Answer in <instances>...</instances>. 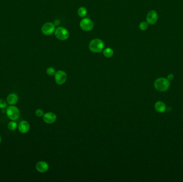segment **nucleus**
I'll return each mask as SVG.
<instances>
[{
    "label": "nucleus",
    "mask_w": 183,
    "mask_h": 182,
    "mask_svg": "<svg viewBox=\"0 0 183 182\" xmlns=\"http://www.w3.org/2000/svg\"><path fill=\"white\" fill-rule=\"evenodd\" d=\"M80 26L82 30L89 32L92 30V29L94 28V24L91 19L85 18L82 19L80 21Z\"/></svg>",
    "instance_id": "obj_5"
},
{
    "label": "nucleus",
    "mask_w": 183,
    "mask_h": 182,
    "mask_svg": "<svg viewBox=\"0 0 183 182\" xmlns=\"http://www.w3.org/2000/svg\"><path fill=\"white\" fill-rule=\"evenodd\" d=\"M158 20V15L157 12L154 10H151L147 13L146 21L148 24L154 25Z\"/></svg>",
    "instance_id": "obj_8"
},
{
    "label": "nucleus",
    "mask_w": 183,
    "mask_h": 182,
    "mask_svg": "<svg viewBox=\"0 0 183 182\" xmlns=\"http://www.w3.org/2000/svg\"><path fill=\"white\" fill-rule=\"evenodd\" d=\"M1 141H2V138H1V137L0 136V144L1 143Z\"/></svg>",
    "instance_id": "obj_23"
},
{
    "label": "nucleus",
    "mask_w": 183,
    "mask_h": 182,
    "mask_svg": "<svg viewBox=\"0 0 183 182\" xmlns=\"http://www.w3.org/2000/svg\"><path fill=\"white\" fill-rule=\"evenodd\" d=\"M78 15L80 17L84 18L87 15V10L86 9L85 7H80L78 9Z\"/></svg>",
    "instance_id": "obj_15"
},
{
    "label": "nucleus",
    "mask_w": 183,
    "mask_h": 182,
    "mask_svg": "<svg viewBox=\"0 0 183 182\" xmlns=\"http://www.w3.org/2000/svg\"><path fill=\"white\" fill-rule=\"evenodd\" d=\"M6 115L12 121H16L20 116V111L18 108L14 105H10L6 107Z\"/></svg>",
    "instance_id": "obj_3"
},
{
    "label": "nucleus",
    "mask_w": 183,
    "mask_h": 182,
    "mask_svg": "<svg viewBox=\"0 0 183 182\" xmlns=\"http://www.w3.org/2000/svg\"><path fill=\"white\" fill-rule=\"evenodd\" d=\"M55 25L54 23L48 22L43 25L41 28L43 33L45 35H50L55 32Z\"/></svg>",
    "instance_id": "obj_7"
},
{
    "label": "nucleus",
    "mask_w": 183,
    "mask_h": 182,
    "mask_svg": "<svg viewBox=\"0 0 183 182\" xmlns=\"http://www.w3.org/2000/svg\"><path fill=\"white\" fill-rule=\"evenodd\" d=\"M55 75V82L59 85H63L67 79V74L63 71L59 70L56 72Z\"/></svg>",
    "instance_id": "obj_6"
},
{
    "label": "nucleus",
    "mask_w": 183,
    "mask_h": 182,
    "mask_svg": "<svg viewBox=\"0 0 183 182\" xmlns=\"http://www.w3.org/2000/svg\"><path fill=\"white\" fill-rule=\"evenodd\" d=\"M8 128L10 131H15L18 128V125L17 122H16L15 121H12L9 122L8 124Z\"/></svg>",
    "instance_id": "obj_16"
},
{
    "label": "nucleus",
    "mask_w": 183,
    "mask_h": 182,
    "mask_svg": "<svg viewBox=\"0 0 183 182\" xmlns=\"http://www.w3.org/2000/svg\"><path fill=\"white\" fill-rule=\"evenodd\" d=\"M148 28V24L147 21H141L139 24V28L140 30H146Z\"/></svg>",
    "instance_id": "obj_17"
},
{
    "label": "nucleus",
    "mask_w": 183,
    "mask_h": 182,
    "mask_svg": "<svg viewBox=\"0 0 183 182\" xmlns=\"http://www.w3.org/2000/svg\"><path fill=\"white\" fill-rule=\"evenodd\" d=\"M35 168L38 172L44 173L49 169V165L45 161H40L36 164Z\"/></svg>",
    "instance_id": "obj_11"
},
{
    "label": "nucleus",
    "mask_w": 183,
    "mask_h": 182,
    "mask_svg": "<svg viewBox=\"0 0 183 182\" xmlns=\"http://www.w3.org/2000/svg\"><path fill=\"white\" fill-rule=\"evenodd\" d=\"M35 114L38 117H41V116H43L44 115V112H43V110H42V109H38L35 111Z\"/></svg>",
    "instance_id": "obj_20"
},
{
    "label": "nucleus",
    "mask_w": 183,
    "mask_h": 182,
    "mask_svg": "<svg viewBox=\"0 0 183 182\" xmlns=\"http://www.w3.org/2000/svg\"><path fill=\"white\" fill-rule=\"evenodd\" d=\"M56 73L55 70L53 67H49L47 70V73L49 76H52L54 75Z\"/></svg>",
    "instance_id": "obj_19"
},
{
    "label": "nucleus",
    "mask_w": 183,
    "mask_h": 182,
    "mask_svg": "<svg viewBox=\"0 0 183 182\" xmlns=\"http://www.w3.org/2000/svg\"><path fill=\"white\" fill-rule=\"evenodd\" d=\"M174 75L172 73H170L169 74H168V76H167V79L170 81H172L174 80Z\"/></svg>",
    "instance_id": "obj_21"
},
{
    "label": "nucleus",
    "mask_w": 183,
    "mask_h": 182,
    "mask_svg": "<svg viewBox=\"0 0 183 182\" xmlns=\"http://www.w3.org/2000/svg\"><path fill=\"white\" fill-rule=\"evenodd\" d=\"M55 35L58 39L62 41L67 40L70 37L69 31L63 27H58L55 29Z\"/></svg>",
    "instance_id": "obj_4"
},
{
    "label": "nucleus",
    "mask_w": 183,
    "mask_h": 182,
    "mask_svg": "<svg viewBox=\"0 0 183 182\" xmlns=\"http://www.w3.org/2000/svg\"><path fill=\"white\" fill-rule=\"evenodd\" d=\"M104 41L100 39L92 40L89 44V50L94 53H100L104 50Z\"/></svg>",
    "instance_id": "obj_2"
},
{
    "label": "nucleus",
    "mask_w": 183,
    "mask_h": 182,
    "mask_svg": "<svg viewBox=\"0 0 183 182\" xmlns=\"http://www.w3.org/2000/svg\"><path fill=\"white\" fill-rule=\"evenodd\" d=\"M103 54L106 57H111L113 55V50L110 48H107L103 50Z\"/></svg>",
    "instance_id": "obj_14"
},
{
    "label": "nucleus",
    "mask_w": 183,
    "mask_h": 182,
    "mask_svg": "<svg viewBox=\"0 0 183 182\" xmlns=\"http://www.w3.org/2000/svg\"><path fill=\"white\" fill-rule=\"evenodd\" d=\"M18 100V95L15 93H11L8 96L6 102L10 105H15L17 103Z\"/></svg>",
    "instance_id": "obj_12"
},
{
    "label": "nucleus",
    "mask_w": 183,
    "mask_h": 182,
    "mask_svg": "<svg viewBox=\"0 0 183 182\" xmlns=\"http://www.w3.org/2000/svg\"><path fill=\"white\" fill-rule=\"evenodd\" d=\"M57 119V116L54 113L47 112L43 116V120L47 124L54 123Z\"/></svg>",
    "instance_id": "obj_9"
},
{
    "label": "nucleus",
    "mask_w": 183,
    "mask_h": 182,
    "mask_svg": "<svg viewBox=\"0 0 183 182\" xmlns=\"http://www.w3.org/2000/svg\"><path fill=\"white\" fill-rule=\"evenodd\" d=\"M18 129L19 132L22 134H26L30 129V125L27 121L23 120L19 122L18 125Z\"/></svg>",
    "instance_id": "obj_10"
},
{
    "label": "nucleus",
    "mask_w": 183,
    "mask_h": 182,
    "mask_svg": "<svg viewBox=\"0 0 183 182\" xmlns=\"http://www.w3.org/2000/svg\"><path fill=\"white\" fill-rule=\"evenodd\" d=\"M154 86L156 90L159 92H165L170 88V81L167 78H159L155 81Z\"/></svg>",
    "instance_id": "obj_1"
},
{
    "label": "nucleus",
    "mask_w": 183,
    "mask_h": 182,
    "mask_svg": "<svg viewBox=\"0 0 183 182\" xmlns=\"http://www.w3.org/2000/svg\"><path fill=\"white\" fill-rule=\"evenodd\" d=\"M8 107V103L7 102L3 99H0V108L1 109H4Z\"/></svg>",
    "instance_id": "obj_18"
},
{
    "label": "nucleus",
    "mask_w": 183,
    "mask_h": 182,
    "mask_svg": "<svg viewBox=\"0 0 183 182\" xmlns=\"http://www.w3.org/2000/svg\"><path fill=\"white\" fill-rule=\"evenodd\" d=\"M54 24L55 25V26H58V25H60V21L59 20H55V21H54Z\"/></svg>",
    "instance_id": "obj_22"
},
{
    "label": "nucleus",
    "mask_w": 183,
    "mask_h": 182,
    "mask_svg": "<svg viewBox=\"0 0 183 182\" xmlns=\"http://www.w3.org/2000/svg\"><path fill=\"white\" fill-rule=\"evenodd\" d=\"M155 109L157 112L163 113L167 109V106L162 101H158L155 104Z\"/></svg>",
    "instance_id": "obj_13"
}]
</instances>
